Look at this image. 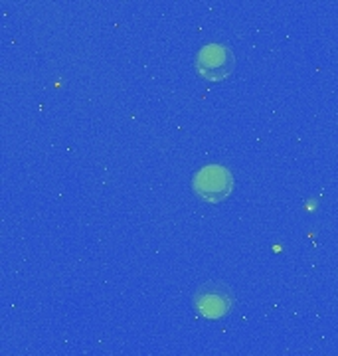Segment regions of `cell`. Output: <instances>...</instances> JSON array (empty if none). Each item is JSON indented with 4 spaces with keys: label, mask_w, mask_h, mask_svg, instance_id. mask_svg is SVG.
<instances>
[{
    "label": "cell",
    "mask_w": 338,
    "mask_h": 356,
    "mask_svg": "<svg viewBox=\"0 0 338 356\" xmlns=\"http://www.w3.org/2000/svg\"><path fill=\"white\" fill-rule=\"evenodd\" d=\"M194 65L202 77L210 81H222L227 76H232L236 67V58L234 51L222 44H206L196 54Z\"/></svg>",
    "instance_id": "obj_2"
},
{
    "label": "cell",
    "mask_w": 338,
    "mask_h": 356,
    "mask_svg": "<svg viewBox=\"0 0 338 356\" xmlns=\"http://www.w3.org/2000/svg\"><path fill=\"white\" fill-rule=\"evenodd\" d=\"M192 191L206 202H222L234 191V175L227 166H202L192 178Z\"/></svg>",
    "instance_id": "obj_1"
},
{
    "label": "cell",
    "mask_w": 338,
    "mask_h": 356,
    "mask_svg": "<svg viewBox=\"0 0 338 356\" xmlns=\"http://www.w3.org/2000/svg\"><path fill=\"white\" fill-rule=\"evenodd\" d=\"M234 307V295L232 291L218 283L210 281L198 287V291L194 293V309L206 318H220L227 315Z\"/></svg>",
    "instance_id": "obj_3"
}]
</instances>
